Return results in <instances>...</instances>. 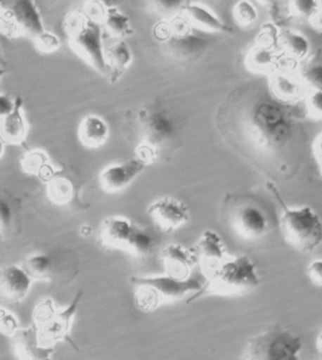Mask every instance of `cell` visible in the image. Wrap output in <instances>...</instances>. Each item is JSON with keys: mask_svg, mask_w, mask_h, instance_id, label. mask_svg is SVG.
Masks as SVG:
<instances>
[{"mask_svg": "<svg viewBox=\"0 0 322 360\" xmlns=\"http://www.w3.org/2000/svg\"><path fill=\"white\" fill-rule=\"evenodd\" d=\"M307 110L314 118L322 119V91L308 90Z\"/></svg>", "mask_w": 322, "mask_h": 360, "instance_id": "obj_34", "label": "cell"}, {"mask_svg": "<svg viewBox=\"0 0 322 360\" xmlns=\"http://www.w3.org/2000/svg\"><path fill=\"white\" fill-rule=\"evenodd\" d=\"M15 101L6 95H0V121L13 112Z\"/></svg>", "mask_w": 322, "mask_h": 360, "instance_id": "obj_37", "label": "cell"}, {"mask_svg": "<svg viewBox=\"0 0 322 360\" xmlns=\"http://www.w3.org/2000/svg\"><path fill=\"white\" fill-rule=\"evenodd\" d=\"M82 295L80 290L66 307H58L49 298L36 306L33 311V323L41 345L54 348L58 342H67L76 347L71 338V328Z\"/></svg>", "mask_w": 322, "mask_h": 360, "instance_id": "obj_4", "label": "cell"}, {"mask_svg": "<svg viewBox=\"0 0 322 360\" xmlns=\"http://www.w3.org/2000/svg\"><path fill=\"white\" fill-rule=\"evenodd\" d=\"M221 217L234 233L247 242L263 239L270 229V220L265 210L241 196H227Z\"/></svg>", "mask_w": 322, "mask_h": 360, "instance_id": "obj_7", "label": "cell"}, {"mask_svg": "<svg viewBox=\"0 0 322 360\" xmlns=\"http://www.w3.org/2000/svg\"><path fill=\"white\" fill-rule=\"evenodd\" d=\"M271 75V92L280 101H294L307 95V85L302 77L285 70H276Z\"/></svg>", "mask_w": 322, "mask_h": 360, "instance_id": "obj_21", "label": "cell"}, {"mask_svg": "<svg viewBox=\"0 0 322 360\" xmlns=\"http://www.w3.org/2000/svg\"><path fill=\"white\" fill-rule=\"evenodd\" d=\"M280 44L285 53L293 59H304L310 52L309 41L302 33L288 30L280 37Z\"/></svg>", "mask_w": 322, "mask_h": 360, "instance_id": "obj_27", "label": "cell"}, {"mask_svg": "<svg viewBox=\"0 0 322 360\" xmlns=\"http://www.w3.org/2000/svg\"><path fill=\"white\" fill-rule=\"evenodd\" d=\"M71 257L63 254L36 253L30 255L21 263L32 281H49L63 285L74 276L75 264Z\"/></svg>", "mask_w": 322, "mask_h": 360, "instance_id": "obj_12", "label": "cell"}, {"mask_svg": "<svg viewBox=\"0 0 322 360\" xmlns=\"http://www.w3.org/2000/svg\"><path fill=\"white\" fill-rule=\"evenodd\" d=\"M204 276V287L193 297L188 298V303L207 295H241L255 289L260 283L257 265L246 255H228Z\"/></svg>", "mask_w": 322, "mask_h": 360, "instance_id": "obj_1", "label": "cell"}, {"mask_svg": "<svg viewBox=\"0 0 322 360\" xmlns=\"http://www.w3.org/2000/svg\"><path fill=\"white\" fill-rule=\"evenodd\" d=\"M15 228V210L4 195H0V236L6 238Z\"/></svg>", "mask_w": 322, "mask_h": 360, "instance_id": "obj_30", "label": "cell"}, {"mask_svg": "<svg viewBox=\"0 0 322 360\" xmlns=\"http://www.w3.org/2000/svg\"><path fill=\"white\" fill-rule=\"evenodd\" d=\"M302 79L310 90L322 91V63L307 68L302 75Z\"/></svg>", "mask_w": 322, "mask_h": 360, "instance_id": "obj_33", "label": "cell"}, {"mask_svg": "<svg viewBox=\"0 0 322 360\" xmlns=\"http://www.w3.org/2000/svg\"><path fill=\"white\" fill-rule=\"evenodd\" d=\"M316 348L318 352V360H322V331L316 340Z\"/></svg>", "mask_w": 322, "mask_h": 360, "instance_id": "obj_40", "label": "cell"}, {"mask_svg": "<svg viewBox=\"0 0 322 360\" xmlns=\"http://www.w3.org/2000/svg\"><path fill=\"white\" fill-rule=\"evenodd\" d=\"M234 18L236 22L241 27H249L257 22L258 13L257 8L252 5V2L247 0H241L235 5Z\"/></svg>", "mask_w": 322, "mask_h": 360, "instance_id": "obj_29", "label": "cell"}, {"mask_svg": "<svg viewBox=\"0 0 322 360\" xmlns=\"http://www.w3.org/2000/svg\"><path fill=\"white\" fill-rule=\"evenodd\" d=\"M5 152V143L4 141L0 138V159L4 157Z\"/></svg>", "mask_w": 322, "mask_h": 360, "instance_id": "obj_41", "label": "cell"}, {"mask_svg": "<svg viewBox=\"0 0 322 360\" xmlns=\"http://www.w3.org/2000/svg\"><path fill=\"white\" fill-rule=\"evenodd\" d=\"M160 256L165 273L179 279L191 278L194 267L198 264L193 249L179 243L166 245L160 251Z\"/></svg>", "mask_w": 322, "mask_h": 360, "instance_id": "obj_16", "label": "cell"}, {"mask_svg": "<svg viewBox=\"0 0 322 360\" xmlns=\"http://www.w3.org/2000/svg\"><path fill=\"white\" fill-rule=\"evenodd\" d=\"M310 20L314 27H316V29L322 30V7L310 18Z\"/></svg>", "mask_w": 322, "mask_h": 360, "instance_id": "obj_39", "label": "cell"}, {"mask_svg": "<svg viewBox=\"0 0 322 360\" xmlns=\"http://www.w3.org/2000/svg\"><path fill=\"white\" fill-rule=\"evenodd\" d=\"M77 136L85 148H98L109 139V124L101 116L89 115L80 121Z\"/></svg>", "mask_w": 322, "mask_h": 360, "instance_id": "obj_23", "label": "cell"}, {"mask_svg": "<svg viewBox=\"0 0 322 360\" xmlns=\"http://www.w3.org/2000/svg\"><path fill=\"white\" fill-rule=\"evenodd\" d=\"M29 133V124L23 112V99H15L13 112L0 121V138L8 145H21Z\"/></svg>", "mask_w": 322, "mask_h": 360, "instance_id": "obj_22", "label": "cell"}, {"mask_svg": "<svg viewBox=\"0 0 322 360\" xmlns=\"http://www.w3.org/2000/svg\"><path fill=\"white\" fill-rule=\"evenodd\" d=\"M20 165L24 173L37 176L46 184L58 176L59 173V169L53 165L49 155L43 149H33L27 152L22 158Z\"/></svg>", "mask_w": 322, "mask_h": 360, "instance_id": "obj_24", "label": "cell"}, {"mask_svg": "<svg viewBox=\"0 0 322 360\" xmlns=\"http://www.w3.org/2000/svg\"><path fill=\"white\" fill-rule=\"evenodd\" d=\"M35 48L39 52L44 54H51L60 48V40L54 33L41 32L34 39Z\"/></svg>", "mask_w": 322, "mask_h": 360, "instance_id": "obj_31", "label": "cell"}, {"mask_svg": "<svg viewBox=\"0 0 322 360\" xmlns=\"http://www.w3.org/2000/svg\"><path fill=\"white\" fill-rule=\"evenodd\" d=\"M179 12L193 29L212 33L231 32V27L226 22L204 5L196 2H184Z\"/></svg>", "mask_w": 322, "mask_h": 360, "instance_id": "obj_18", "label": "cell"}, {"mask_svg": "<svg viewBox=\"0 0 322 360\" xmlns=\"http://www.w3.org/2000/svg\"><path fill=\"white\" fill-rule=\"evenodd\" d=\"M1 10H2V5H1V1H0V13H1Z\"/></svg>", "mask_w": 322, "mask_h": 360, "instance_id": "obj_43", "label": "cell"}, {"mask_svg": "<svg viewBox=\"0 0 322 360\" xmlns=\"http://www.w3.org/2000/svg\"><path fill=\"white\" fill-rule=\"evenodd\" d=\"M280 231L285 242L302 253L316 250L322 243V220L309 206L288 207L283 204Z\"/></svg>", "mask_w": 322, "mask_h": 360, "instance_id": "obj_6", "label": "cell"}, {"mask_svg": "<svg viewBox=\"0 0 322 360\" xmlns=\"http://www.w3.org/2000/svg\"><path fill=\"white\" fill-rule=\"evenodd\" d=\"M63 27L77 56L105 76V44L101 24L84 12H72L65 16Z\"/></svg>", "mask_w": 322, "mask_h": 360, "instance_id": "obj_3", "label": "cell"}, {"mask_svg": "<svg viewBox=\"0 0 322 360\" xmlns=\"http://www.w3.org/2000/svg\"><path fill=\"white\" fill-rule=\"evenodd\" d=\"M98 235L104 248L126 252L136 257L149 256L155 246V240L148 231L123 216L104 219Z\"/></svg>", "mask_w": 322, "mask_h": 360, "instance_id": "obj_5", "label": "cell"}, {"mask_svg": "<svg viewBox=\"0 0 322 360\" xmlns=\"http://www.w3.org/2000/svg\"><path fill=\"white\" fill-rule=\"evenodd\" d=\"M104 60L105 75L110 82L116 83L132 63V52L124 40H115L105 44Z\"/></svg>", "mask_w": 322, "mask_h": 360, "instance_id": "obj_20", "label": "cell"}, {"mask_svg": "<svg viewBox=\"0 0 322 360\" xmlns=\"http://www.w3.org/2000/svg\"><path fill=\"white\" fill-rule=\"evenodd\" d=\"M32 282L21 265L10 264L0 268V302L20 304L29 295Z\"/></svg>", "mask_w": 322, "mask_h": 360, "instance_id": "obj_15", "label": "cell"}, {"mask_svg": "<svg viewBox=\"0 0 322 360\" xmlns=\"http://www.w3.org/2000/svg\"><path fill=\"white\" fill-rule=\"evenodd\" d=\"M140 118L143 140L138 146L136 156L149 165L157 159L160 148L170 141L174 127L168 116L160 110H146L141 113Z\"/></svg>", "mask_w": 322, "mask_h": 360, "instance_id": "obj_11", "label": "cell"}, {"mask_svg": "<svg viewBox=\"0 0 322 360\" xmlns=\"http://www.w3.org/2000/svg\"><path fill=\"white\" fill-rule=\"evenodd\" d=\"M130 282L134 288L136 307L141 311L151 313L165 304L193 297L204 287L205 279L197 276L179 279L165 273L158 276H132Z\"/></svg>", "mask_w": 322, "mask_h": 360, "instance_id": "obj_2", "label": "cell"}, {"mask_svg": "<svg viewBox=\"0 0 322 360\" xmlns=\"http://www.w3.org/2000/svg\"><path fill=\"white\" fill-rule=\"evenodd\" d=\"M13 354L18 360H52L54 348L39 342L34 328H20L12 338Z\"/></svg>", "mask_w": 322, "mask_h": 360, "instance_id": "obj_19", "label": "cell"}, {"mask_svg": "<svg viewBox=\"0 0 322 360\" xmlns=\"http://www.w3.org/2000/svg\"><path fill=\"white\" fill-rule=\"evenodd\" d=\"M0 32L9 38H30L34 40L44 32L43 20L34 2L13 0L2 2Z\"/></svg>", "mask_w": 322, "mask_h": 360, "instance_id": "obj_10", "label": "cell"}, {"mask_svg": "<svg viewBox=\"0 0 322 360\" xmlns=\"http://www.w3.org/2000/svg\"><path fill=\"white\" fill-rule=\"evenodd\" d=\"M193 30L179 12L157 24L155 35L174 58L187 60L198 57L205 48V41L199 38Z\"/></svg>", "mask_w": 322, "mask_h": 360, "instance_id": "obj_9", "label": "cell"}, {"mask_svg": "<svg viewBox=\"0 0 322 360\" xmlns=\"http://www.w3.org/2000/svg\"><path fill=\"white\" fill-rule=\"evenodd\" d=\"M1 46H0V56H1Z\"/></svg>", "mask_w": 322, "mask_h": 360, "instance_id": "obj_44", "label": "cell"}, {"mask_svg": "<svg viewBox=\"0 0 322 360\" xmlns=\"http://www.w3.org/2000/svg\"><path fill=\"white\" fill-rule=\"evenodd\" d=\"M74 193L73 184L65 177H54L46 184L47 198L52 203L59 205V206L70 203Z\"/></svg>", "mask_w": 322, "mask_h": 360, "instance_id": "obj_28", "label": "cell"}, {"mask_svg": "<svg viewBox=\"0 0 322 360\" xmlns=\"http://www.w3.org/2000/svg\"><path fill=\"white\" fill-rule=\"evenodd\" d=\"M147 213L155 226L165 233H171L181 228L191 217L188 207L172 196H162L152 202Z\"/></svg>", "mask_w": 322, "mask_h": 360, "instance_id": "obj_13", "label": "cell"}, {"mask_svg": "<svg viewBox=\"0 0 322 360\" xmlns=\"http://www.w3.org/2000/svg\"><path fill=\"white\" fill-rule=\"evenodd\" d=\"M193 249L204 275L228 256L223 239L217 232L213 231L202 232Z\"/></svg>", "mask_w": 322, "mask_h": 360, "instance_id": "obj_17", "label": "cell"}, {"mask_svg": "<svg viewBox=\"0 0 322 360\" xmlns=\"http://www.w3.org/2000/svg\"><path fill=\"white\" fill-rule=\"evenodd\" d=\"M292 13L297 15L304 16V18H311L321 6H319L321 2L318 1H293Z\"/></svg>", "mask_w": 322, "mask_h": 360, "instance_id": "obj_35", "label": "cell"}, {"mask_svg": "<svg viewBox=\"0 0 322 360\" xmlns=\"http://www.w3.org/2000/svg\"><path fill=\"white\" fill-rule=\"evenodd\" d=\"M20 328L15 315L5 307H0V333L13 338Z\"/></svg>", "mask_w": 322, "mask_h": 360, "instance_id": "obj_32", "label": "cell"}, {"mask_svg": "<svg viewBox=\"0 0 322 360\" xmlns=\"http://www.w3.org/2000/svg\"><path fill=\"white\" fill-rule=\"evenodd\" d=\"M301 338L288 329L274 326L247 342L240 360H300Z\"/></svg>", "mask_w": 322, "mask_h": 360, "instance_id": "obj_8", "label": "cell"}, {"mask_svg": "<svg viewBox=\"0 0 322 360\" xmlns=\"http://www.w3.org/2000/svg\"><path fill=\"white\" fill-rule=\"evenodd\" d=\"M5 74H6V70H5L4 68H0V79H1V77H4Z\"/></svg>", "mask_w": 322, "mask_h": 360, "instance_id": "obj_42", "label": "cell"}, {"mask_svg": "<svg viewBox=\"0 0 322 360\" xmlns=\"http://www.w3.org/2000/svg\"><path fill=\"white\" fill-rule=\"evenodd\" d=\"M245 63L247 68L255 73L273 74L274 71L277 70L278 56L273 51V46L257 44L254 48L250 49Z\"/></svg>", "mask_w": 322, "mask_h": 360, "instance_id": "obj_26", "label": "cell"}, {"mask_svg": "<svg viewBox=\"0 0 322 360\" xmlns=\"http://www.w3.org/2000/svg\"><path fill=\"white\" fill-rule=\"evenodd\" d=\"M307 275L316 286L322 287V259H315L307 267Z\"/></svg>", "mask_w": 322, "mask_h": 360, "instance_id": "obj_36", "label": "cell"}, {"mask_svg": "<svg viewBox=\"0 0 322 360\" xmlns=\"http://www.w3.org/2000/svg\"><path fill=\"white\" fill-rule=\"evenodd\" d=\"M146 166L147 163L137 156L126 162L107 166L100 172V187L107 193L122 192L140 176Z\"/></svg>", "mask_w": 322, "mask_h": 360, "instance_id": "obj_14", "label": "cell"}, {"mask_svg": "<svg viewBox=\"0 0 322 360\" xmlns=\"http://www.w3.org/2000/svg\"><path fill=\"white\" fill-rule=\"evenodd\" d=\"M314 154H315L316 160L318 162L319 173L322 176V133L316 137L315 143H314Z\"/></svg>", "mask_w": 322, "mask_h": 360, "instance_id": "obj_38", "label": "cell"}, {"mask_svg": "<svg viewBox=\"0 0 322 360\" xmlns=\"http://www.w3.org/2000/svg\"><path fill=\"white\" fill-rule=\"evenodd\" d=\"M99 23L103 30L115 40H124V38L131 36L134 32L129 16L117 7L108 6L105 4L100 15Z\"/></svg>", "mask_w": 322, "mask_h": 360, "instance_id": "obj_25", "label": "cell"}]
</instances>
